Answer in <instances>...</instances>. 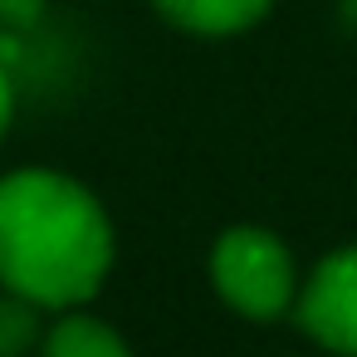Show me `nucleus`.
I'll return each instance as SVG.
<instances>
[{"label":"nucleus","instance_id":"1","mask_svg":"<svg viewBox=\"0 0 357 357\" xmlns=\"http://www.w3.org/2000/svg\"><path fill=\"white\" fill-rule=\"evenodd\" d=\"M113 269V220L103 201L54 172L20 167L0 176V284L40 308L89 303Z\"/></svg>","mask_w":357,"mask_h":357},{"label":"nucleus","instance_id":"2","mask_svg":"<svg viewBox=\"0 0 357 357\" xmlns=\"http://www.w3.org/2000/svg\"><path fill=\"white\" fill-rule=\"evenodd\" d=\"M211 284L215 294L245 318H279L294 298V259L279 235L259 225H235L211 250Z\"/></svg>","mask_w":357,"mask_h":357},{"label":"nucleus","instance_id":"3","mask_svg":"<svg viewBox=\"0 0 357 357\" xmlns=\"http://www.w3.org/2000/svg\"><path fill=\"white\" fill-rule=\"evenodd\" d=\"M298 323L328 352L357 357V245L333 250L298 289Z\"/></svg>","mask_w":357,"mask_h":357},{"label":"nucleus","instance_id":"4","mask_svg":"<svg viewBox=\"0 0 357 357\" xmlns=\"http://www.w3.org/2000/svg\"><path fill=\"white\" fill-rule=\"evenodd\" d=\"M152 6L191 35H240L269 15L274 0H152Z\"/></svg>","mask_w":357,"mask_h":357},{"label":"nucleus","instance_id":"5","mask_svg":"<svg viewBox=\"0 0 357 357\" xmlns=\"http://www.w3.org/2000/svg\"><path fill=\"white\" fill-rule=\"evenodd\" d=\"M40 357H132V352H128V342L118 337L113 323L69 308V313L40 337Z\"/></svg>","mask_w":357,"mask_h":357},{"label":"nucleus","instance_id":"6","mask_svg":"<svg viewBox=\"0 0 357 357\" xmlns=\"http://www.w3.org/2000/svg\"><path fill=\"white\" fill-rule=\"evenodd\" d=\"M40 342V303L25 294H0V357H25Z\"/></svg>","mask_w":357,"mask_h":357},{"label":"nucleus","instance_id":"7","mask_svg":"<svg viewBox=\"0 0 357 357\" xmlns=\"http://www.w3.org/2000/svg\"><path fill=\"white\" fill-rule=\"evenodd\" d=\"M10 118H15V84H10V69L0 64V137H6Z\"/></svg>","mask_w":357,"mask_h":357}]
</instances>
